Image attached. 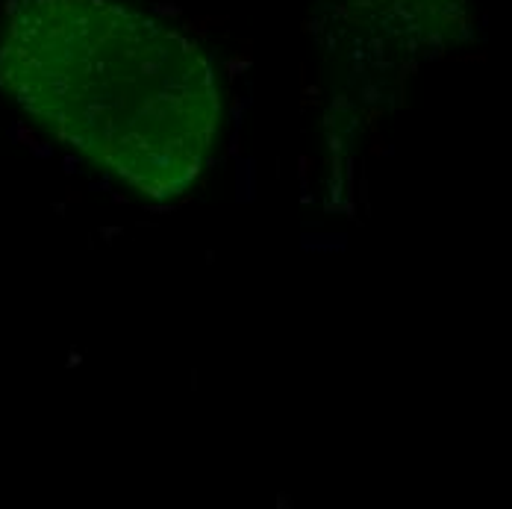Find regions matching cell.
Listing matches in <instances>:
<instances>
[{
    "mask_svg": "<svg viewBox=\"0 0 512 509\" xmlns=\"http://www.w3.org/2000/svg\"><path fill=\"white\" fill-rule=\"evenodd\" d=\"M0 86L53 139L148 198L198 180L221 121L206 53L118 0H12Z\"/></svg>",
    "mask_w": 512,
    "mask_h": 509,
    "instance_id": "1",
    "label": "cell"
},
{
    "mask_svg": "<svg viewBox=\"0 0 512 509\" xmlns=\"http://www.w3.org/2000/svg\"><path fill=\"white\" fill-rule=\"evenodd\" d=\"M357 48L386 65H418L460 48L471 33L468 0H336Z\"/></svg>",
    "mask_w": 512,
    "mask_h": 509,
    "instance_id": "2",
    "label": "cell"
}]
</instances>
